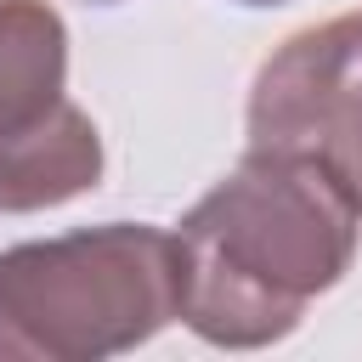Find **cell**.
Masks as SVG:
<instances>
[{"instance_id": "cell-6", "label": "cell", "mask_w": 362, "mask_h": 362, "mask_svg": "<svg viewBox=\"0 0 362 362\" xmlns=\"http://www.w3.org/2000/svg\"><path fill=\"white\" fill-rule=\"evenodd\" d=\"M238 6H288V0H238Z\"/></svg>"}, {"instance_id": "cell-2", "label": "cell", "mask_w": 362, "mask_h": 362, "mask_svg": "<svg viewBox=\"0 0 362 362\" xmlns=\"http://www.w3.org/2000/svg\"><path fill=\"white\" fill-rule=\"evenodd\" d=\"M181 317L175 232L79 226L0 249V362H102Z\"/></svg>"}, {"instance_id": "cell-3", "label": "cell", "mask_w": 362, "mask_h": 362, "mask_svg": "<svg viewBox=\"0 0 362 362\" xmlns=\"http://www.w3.org/2000/svg\"><path fill=\"white\" fill-rule=\"evenodd\" d=\"M249 147L317 158L362 215V11L288 34L249 85Z\"/></svg>"}, {"instance_id": "cell-1", "label": "cell", "mask_w": 362, "mask_h": 362, "mask_svg": "<svg viewBox=\"0 0 362 362\" xmlns=\"http://www.w3.org/2000/svg\"><path fill=\"white\" fill-rule=\"evenodd\" d=\"M356 238L362 215L317 158L249 147L175 226L181 322L221 351L277 345L351 272Z\"/></svg>"}, {"instance_id": "cell-7", "label": "cell", "mask_w": 362, "mask_h": 362, "mask_svg": "<svg viewBox=\"0 0 362 362\" xmlns=\"http://www.w3.org/2000/svg\"><path fill=\"white\" fill-rule=\"evenodd\" d=\"M85 6H119V0H85Z\"/></svg>"}, {"instance_id": "cell-5", "label": "cell", "mask_w": 362, "mask_h": 362, "mask_svg": "<svg viewBox=\"0 0 362 362\" xmlns=\"http://www.w3.org/2000/svg\"><path fill=\"white\" fill-rule=\"evenodd\" d=\"M68 96V28L45 0H0V136Z\"/></svg>"}, {"instance_id": "cell-4", "label": "cell", "mask_w": 362, "mask_h": 362, "mask_svg": "<svg viewBox=\"0 0 362 362\" xmlns=\"http://www.w3.org/2000/svg\"><path fill=\"white\" fill-rule=\"evenodd\" d=\"M102 130L79 102H57L40 119L0 136V215L57 209L102 181Z\"/></svg>"}]
</instances>
